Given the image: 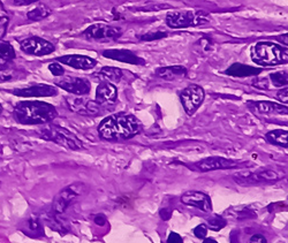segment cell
Masks as SVG:
<instances>
[{"mask_svg":"<svg viewBox=\"0 0 288 243\" xmlns=\"http://www.w3.org/2000/svg\"><path fill=\"white\" fill-rule=\"evenodd\" d=\"M141 132V124L132 114L118 113L107 116L98 126V133L106 139H127Z\"/></svg>","mask_w":288,"mask_h":243,"instance_id":"1","label":"cell"},{"mask_svg":"<svg viewBox=\"0 0 288 243\" xmlns=\"http://www.w3.org/2000/svg\"><path fill=\"white\" fill-rule=\"evenodd\" d=\"M56 116V107L44 102H21L14 109V118L22 125L46 124Z\"/></svg>","mask_w":288,"mask_h":243,"instance_id":"2","label":"cell"},{"mask_svg":"<svg viewBox=\"0 0 288 243\" xmlns=\"http://www.w3.org/2000/svg\"><path fill=\"white\" fill-rule=\"evenodd\" d=\"M251 59L260 66H276L287 61V48L271 42H259L251 48Z\"/></svg>","mask_w":288,"mask_h":243,"instance_id":"3","label":"cell"},{"mask_svg":"<svg viewBox=\"0 0 288 243\" xmlns=\"http://www.w3.org/2000/svg\"><path fill=\"white\" fill-rule=\"evenodd\" d=\"M40 135L47 141H53L71 150H80L83 148L82 142L80 141L76 135H74L68 129L59 127L56 125H50L40 129Z\"/></svg>","mask_w":288,"mask_h":243,"instance_id":"4","label":"cell"},{"mask_svg":"<svg viewBox=\"0 0 288 243\" xmlns=\"http://www.w3.org/2000/svg\"><path fill=\"white\" fill-rule=\"evenodd\" d=\"M205 92L200 85L191 84L188 85L186 89L182 90L181 92V103L183 105V109L186 111L188 115H193L196 112V110L201 106L204 101Z\"/></svg>","mask_w":288,"mask_h":243,"instance_id":"5","label":"cell"},{"mask_svg":"<svg viewBox=\"0 0 288 243\" xmlns=\"http://www.w3.org/2000/svg\"><path fill=\"white\" fill-rule=\"evenodd\" d=\"M84 191L85 187L83 183H75L73 186L65 188L53 202V210L56 211V213H64L71 202L84 193Z\"/></svg>","mask_w":288,"mask_h":243,"instance_id":"6","label":"cell"},{"mask_svg":"<svg viewBox=\"0 0 288 243\" xmlns=\"http://www.w3.org/2000/svg\"><path fill=\"white\" fill-rule=\"evenodd\" d=\"M21 50L30 56H46L55 51V46L40 37H29L21 40Z\"/></svg>","mask_w":288,"mask_h":243,"instance_id":"7","label":"cell"},{"mask_svg":"<svg viewBox=\"0 0 288 243\" xmlns=\"http://www.w3.org/2000/svg\"><path fill=\"white\" fill-rule=\"evenodd\" d=\"M67 103H68L71 111H74L81 115L94 116L101 114L103 112V107L100 103L87 100V98L68 97L67 98Z\"/></svg>","mask_w":288,"mask_h":243,"instance_id":"8","label":"cell"},{"mask_svg":"<svg viewBox=\"0 0 288 243\" xmlns=\"http://www.w3.org/2000/svg\"><path fill=\"white\" fill-rule=\"evenodd\" d=\"M237 178H234L235 182L240 184L246 183H255V182H273L280 180L283 175L281 173H278L276 171H259L256 173L249 172H242V174H236Z\"/></svg>","mask_w":288,"mask_h":243,"instance_id":"9","label":"cell"},{"mask_svg":"<svg viewBox=\"0 0 288 243\" xmlns=\"http://www.w3.org/2000/svg\"><path fill=\"white\" fill-rule=\"evenodd\" d=\"M56 84L59 88L66 90V91L79 94V96L88 94L90 92V89H91L88 80L81 78H71V76H62V79L58 80Z\"/></svg>","mask_w":288,"mask_h":243,"instance_id":"10","label":"cell"},{"mask_svg":"<svg viewBox=\"0 0 288 243\" xmlns=\"http://www.w3.org/2000/svg\"><path fill=\"white\" fill-rule=\"evenodd\" d=\"M83 35L90 39L97 40H112L120 37L121 30L114 27H110L103 23H97L90 26L89 28L84 31Z\"/></svg>","mask_w":288,"mask_h":243,"instance_id":"11","label":"cell"},{"mask_svg":"<svg viewBox=\"0 0 288 243\" xmlns=\"http://www.w3.org/2000/svg\"><path fill=\"white\" fill-rule=\"evenodd\" d=\"M181 202L186 205L194 206L204 212H210L212 210L211 199L204 192L201 191H188L181 196Z\"/></svg>","mask_w":288,"mask_h":243,"instance_id":"12","label":"cell"},{"mask_svg":"<svg viewBox=\"0 0 288 243\" xmlns=\"http://www.w3.org/2000/svg\"><path fill=\"white\" fill-rule=\"evenodd\" d=\"M13 93L20 97H52L57 96L58 89L47 84H37L25 89H15Z\"/></svg>","mask_w":288,"mask_h":243,"instance_id":"13","label":"cell"},{"mask_svg":"<svg viewBox=\"0 0 288 243\" xmlns=\"http://www.w3.org/2000/svg\"><path fill=\"white\" fill-rule=\"evenodd\" d=\"M236 166L235 161L231 159L223 158V157H210L199 161L195 164V167L200 169L201 172H209V171H215V169H226V168H233Z\"/></svg>","mask_w":288,"mask_h":243,"instance_id":"14","label":"cell"},{"mask_svg":"<svg viewBox=\"0 0 288 243\" xmlns=\"http://www.w3.org/2000/svg\"><path fill=\"white\" fill-rule=\"evenodd\" d=\"M248 107L256 114L271 115V114H287V107L274 102H250Z\"/></svg>","mask_w":288,"mask_h":243,"instance_id":"15","label":"cell"},{"mask_svg":"<svg viewBox=\"0 0 288 243\" xmlns=\"http://www.w3.org/2000/svg\"><path fill=\"white\" fill-rule=\"evenodd\" d=\"M166 23L174 29L188 28V27L194 26V13L191 11L170 12L166 15Z\"/></svg>","mask_w":288,"mask_h":243,"instance_id":"16","label":"cell"},{"mask_svg":"<svg viewBox=\"0 0 288 243\" xmlns=\"http://www.w3.org/2000/svg\"><path fill=\"white\" fill-rule=\"evenodd\" d=\"M58 61L62 62L64 65L69 67H73L76 69H91L97 65L96 60L87 56H80V55H71V56H62L58 58Z\"/></svg>","mask_w":288,"mask_h":243,"instance_id":"17","label":"cell"},{"mask_svg":"<svg viewBox=\"0 0 288 243\" xmlns=\"http://www.w3.org/2000/svg\"><path fill=\"white\" fill-rule=\"evenodd\" d=\"M103 56L105 58H109L112 60L121 61L125 64H130V65H142L143 60L129 50H106L103 52Z\"/></svg>","mask_w":288,"mask_h":243,"instance_id":"18","label":"cell"},{"mask_svg":"<svg viewBox=\"0 0 288 243\" xmlns=\"http://www.w3.org/2000/svg\"><path fill=\"white\" fill-rule=\"evenodd\" d=\"M118 97V90L112 83L103 82L96 89V102L100 104L114 103Z\"/></svg>","mask_w":288,"mask_h":243,"instance_id":"19","label":"cell"},{"mask_svg":"<svg viewBox=\"0 0 288 243\" xmlns=\"http://www.w3.org/2000/svg\"><path fill=\"white\" fill-rule=\"evenodd\" d=\"M156 74L158 78L173 81L177 79H182L187 75V68L183 66H166L160 67L156 70Z\"/></svg>","mask_w":288,"mask_h":243,"instance_id":"20","label":"cell"},{"mask_svg":"<svg viewBox=\"0 0 288 243\" xmlns=\"http://www.w3.org/2000/svg\"><path fill=\"white\" fill-rule=\"evenodd\" d=\"M262 73V68L257 67L244 65V64H234L228 69L225 70V74L229 76H237V78H247V76H256Z\"/></svg>","mask_w":288,"mask_h":243,"instance_id":"21","label":"cell"},{"mask_svg":"<svg viewBox=\"0 0 288 243\" xmlns=\"http://www.w3.org/2000/svg\"><path fill=\"white\" fill-rule=\"evenodd\" d=\"M287 136H288L287 130L276 129L272 130V132H269L267 135H265V138H267L268 142L274 144V145L287 148Z\"/></svg>","mask_w":288,"mask_h":243,"instance_id":"22","label":"cell"},{"mask_svg":"<svg viewBox=\"0 0 288 243\" xmlns=\"http://www.w3.org/2000/svg\"><path fill=\"white\" fill-rule=\"evenodd\" d=\"M98 76L102 79H107L112 81V82H120V80L123 79L124 71L120 68H115V67H104L101 71H98Z\"/></svg>","mask_w":288,"mask_h":243,"instance_id":"23","label":"cell"},{"mask_svg":"<svg viewBox=\"0 0 288 243\" xmlns=\"http://www.w3.org/2000/svg\"><path fill=\"white\" fill-rule=\"evenodd\" d=\"M15 58V52L12 45L0 39V65H5L6 62L13 60Z\"/></svg>","mask_w":288,"mask_h":243,"instance_id":"24","label":"cell"},{"mask_svg":"<svg viewBox=\"0 0 288 243\" xmlns=\"http://www.w3.org/2000/svg\"><path fill=\"white\" fill-rule=\"evenodd\" d=\"M51 14V10L46 6L44 5H40L33 8V10H30L28 12V16L29 20H33V21H39V20H43L45 17H47L49 15Z\"/></svg>","mask_w":288,"mask_h":243,"instance_id":"25","label":"cell"},{"mask_svg":"<svg viewBox=\"0 0 288 243\" xmlns=\"http://www.w3.org/2000/svg\"><path fill=\"white\" fill-rule=\"evenodd\" d=\"M8 23H10V16H8L6 10L4 8L3 3L0 2V38H3L6 35Z\"/></svg>","mask_w":288,"mask_h":243,"instance_id":"26","label":"cell"},{"mask_svg":"<svg viewBox=\"0 0 288 243\" xmlns=\"http://www.w3.org/2000/svg\"><path fill=\"white\" fill-rule=\"evenodd\" d=\"M270 79L272 81V84L277 88L286 87L287 85V73L286 71H277L270 75Z\"/></svg>","mask_w":288,"mask_h":243,"instance_id":"27","label":"cell"},{"mask_svg":"<svg viewBox=\"0 0 288 243\" xmlns=\"http://www.w3.org/2000/svg\"><path fill=\"white\" fill-rule=\"evenodd\" d=\"M225 225H226V223L222 217H213L209 220V227L212 231H219V229L225 227Z\"/></svg>","mask_w":288,"mask_h":243,"instance_id":"28","label":"cell"},{"mask_svg":"<svg viewBox=\"0 0 288 243\" xmlns=\"http://www.w3.org/2000/svg\"><path fill=\"white\" fill-rule=\"evenodd\" d=\"M167 34L164 33V31H157V33H150V34H146L143 35L141 39L142 40H147V42H149V40H156V39H160V38H165Z\"/></svg>","mask_w":288,"mask_h":243,"instance_id":"29","label":"cell"},{"mask_svg":"<svg viewBox=\"0 0 288 243\" xmlns=\"http://www.w3.org/2000/svg\"><path fill=\"white\" fill-rule=\"evenodd\" d=\"M210 20H211L210 15H208L204 12H200V13H197V15H194V26L204 25L206 23V22H209Z\"/></svg>","mask_w":288,"mask_h":243,"instance_id":"30","label":"cell"},{"mask_svg":"<svg viewBox=\"0 0 288 243\" xmlns=\"http://www.w3.org/2000/svg\"><path fill=\"white\" fill-rule=\"evenodd\" d=\"M49 69H50L51 73L55 75V76H64L65 70L62 68V66L59 64H56V62H53V64L49 65Z\"/></svg>","mask_w":288,"mask_h":243,"instance_id":"31","label":"cell"},{"mask_svg":"<svg viewBox=\"0 0 288 243\" xmlns=\"http://www.w3.org/2000/svg\"><path fill=\"white\" fill-rule=\"evenodd\" d=\"M194 234H195L196 237H199V238H205L206 234H208V227H206L205 225L201 224V225H199V226H197V227L194 229Z\"/></svg>","mask_w":288,"mask_h":243,"instance_id":"32","label":"cell"},{"mask_svg":"<svg viewBox=\"0 0 288 243\" xmlns=\"http://www.w3.org/2000/svg\"><path fill=\"white\" fill-rule=\"evenodd\" d=\"M254 85L258 89H269V80L268 79H256L254 81Z\"/></svg>","mask_w":288,"mask_h":243,"instance_id":"33","label":"cell"},{"mask_svg":"<svg viewBox=\"0 0 288 243\" xmlns=\"http://www.w3.org/2000/svg\"><path fill=\"white\" fill-rule=\"evenodd\" d=\"M167 243H183V241L178 233H171L167 238Z\"/></svg>","mask_w":288,"mask_h":243,"instance_id":"34","label":"cell"},{"mask_svg":"<svg viewBox=\"0 0 288 243\" xmlns=\"http://www.w3.org/2000/svg\"><path fill=\"white\" fill-rule=\"evenodd\" d=\"M13 79V73L10 70H0V82Z\"/></svg>","mask_w":288,"mask_h":243,"instance_id":"35","label":"cell"},{"mask_svg":"<svg viewBox=\"0 0 288 243\" xmlns=\"http://www.w3.org/2000/svg\"><path fill=\"white\" fill-rule=\"evenodd\" d=\"M249 243H268V242H267V238H265L263 235H260V234H256V235H254L250 238Z\"/></svg>","mask_w":288,"mask_h":243,"instance_id":"36","label":"cell"},{"mask_svg":"<svg viewBox=\"0 0 288 243\" xmlns=\"http://www.w3.org/2000/svg\"><path fill=\"white\" fill-rule=\"evenodd\" d=\"M38 0H14V5L16 6H27L30 5V4H34Z\"/></svg>","mask_w":288,"mask_h":243,"instance_id":"37","label":"cell"},{"mask_svg":"<svg viewBox=\"0 0 288 243\" xmlns=\"http://www.w3.org/2000/svg\"><path fill=\"white\" fill-rule=\"evenodd\" d=\"M106 218L104 217L103 214H98L96 218H94V224L98 225V226H104V225H106Z\"/></svg>","mask_w":288,"mask_h":243,"instance_id":"38","label":"cell"},{"mask_svg":"<svg viewBox=\"0 0 288 243\" xmlns=\"http://www.w3.org/2000/svg\"><path fill=\"white\" fill-rule=\"evenodd\" d=\"M277 98L279 101L285 103V104H286V103H287V89L285 88V90H281V91H279L278 94H277Z\"/></svg>","mask_w":288,"mask_h":243,"instance_id":"39","label":"cell"},{"mask_svg":"<svg viewBox=\"0 0 288 243\" xmlns=\"http://www.w3.org/2000/svg\"><path fill=\"white\" fill-rule=\"evenodd\" d=\"M28 224H29V228L31 229V231H39L40 229V225H39V223L37 222V220H29L28 222Z\"/></svg>","mask_w":288,"mask_h":243,"instance_id":"40","label":"cell"},{"mask_svg":"<svg viewBox=\"0 0 288 243\" xmlns=\"http://www.w3.org/2000/svg\"><path fill=\"white\" fill-rule=\"evenodd\" d=\"M171 215H172V211H171V209H163V210H160V217L163 218L164 220L170 219Z\"/></svg>","mask_w":288,"mask_h":243,"instance_id":"41","label":"cell"},{"mask_svg":"<svg viewBox=\"0 0 288 243\" xmlns=\"http://www.w3.org/2000/svg\"><path fill=\"white\" fill-rule=\"evenodd\" d=\"M203 243H218L215 240H213V238H205V240L203 241Z\"/></svg>","mask_w":288,"mask_h":243,"instance_id":"42","label":"cell"},{"mask_svg":"<svg viewBox=\"0 0 288 243\" xmlns=\"http://www.w3.org/2000/svg\"><path fill=\"white\" fill-rule=\"evenodd\" d=\"M2 112H3V106L0 104V114H2Z\"/></svg>","mask_w":288,"mask_h":243,"instance_id":"43","label":"cell"}]
</instances>
